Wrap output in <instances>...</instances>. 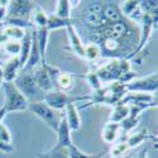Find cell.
<instances>
[{"instance_id":"1","label":"cell","mask_w":158,"mask_h":158,"mask_svg":"<svg viewBox=\"0 0 158 158\" xmlns=\"http://www.w3.org/2000/svg\"><path fill=\"white\" fill-rule=\"evenodd\" d=\"M35 4L29 0H13L9 2L6 8V14L4 19V24L18 27L20 29H32V15Z\"/></svg>"},{"instance_id":"2","label":"cell","mask_w":158,"mask_h":158,"mask_svg":"<svg viewBox=\"0 0 158 158\" xmlns=\"http://www.w3.org/2000/svg\"><path fill=\"white\" fill-rule=\"evenodd\" d=\"M94 69L101 84H105V82L119 81L125 73L131 71V64L130 61L125 58H113L109 60L108 63L100 64L99 67H94Z\"/></svg>"},{"instance_id":"3","label":"cell","mask_w":158,"mask_h":158,"mask_svg":"<svg viewBox=\"0 0 158 158\" xmlns=\"http://www.w3.org/2000/svg\"><path fill=\"white\" fill-rule=\"evenodd\" d=\"M4 94H5V100L3 106L0 108L4 114H9L13 111H24L28 110L29 101L24 98V95L18 90V87L14 85V82H2Z\"/></svg>"},{"instance_id":"4","label":"cell","mask_w":158,"mask_h":158,"mask_svg":"<svg viewBox=\"0 0 158 158\" xmlns=\"http://www.w3.org/2000/svg\"><path fill=\"white\" fill-rule=\"evenodd\" d=\"M87 100H89V95L72 96L69 93H63V91H58V90H52L49 93H46L42 98V101L46 102L49 108H52L56 111L64 110L70 104L82 102Z\"/></svg>"},{"instance_id":"5","label":"cell","mask_w":158,"mask_h":158,"mask_svg":"<svg viewBox=\"0 0 158 158\" xmlns=\"http://www.w3.org/2000/svg\"><path fill=\"white\" fill-rule=\"evenodd\" d=\"M28 110L32 114H34L37 118H39L42 122H44V124L48 128H51L56 133L62 114L60 115L58 111H56V110H53L52 108H49L48 105L46 102H43L42 100L31 102L29 106H28Z\"/></svg>"},{"instance_id":"6","label":"cell","mask_w":158,"mask_h":158,"mask_svg":"<svg viewBox=\"0 0 158 158\" xmlns=\"http://www.w3.org/2000/svg\"><path fill=\"white\" fill-rule=\"evenodd\" d=\"M127 93H142V94H157L158 75L153 72L144 77H135L134 80L125 84Z\"/></svg>"},{"instance_id":"7","label":"cell","mask_w":158,"mask_h":158,"mask_svg":"<svg viewBox=\"0 0 158 158\" xmlns=\"http://www.w3.org/2000/svg\"><path fill=\"white\" fill-rule=\"evenodd\" d=\"M14 85L18 87V90L24 95V98L31 102H34V98L39 96V94L43 93L38 89V86L34 82V78L32 72H23L19 71V73L17 75L15 80H14Z\"/></svg>"},{"instance_id":"8","label":"cell","mask_w":158,"mask_h":158,"mask_svg":"<svg viewBox=\"0 0 158 158\" xmlns=\"http://www.w3.org/2000/svg\"><path fill=\"white\" fill-rule=\"evenodd\" d=\"M34 82L38 86V89L43 93H49L55 90V81L49 73V64L48 63H41L35 70L32 71Z\"/></svg>"},{"instance_id":"9","label":"cell","mask_w":158,"mask_h":158,"mask_svg":"<svg viewBox=\"0 0 158 158\" xmlns=\"http://www.w3.org/2000/svg\"><path fill=\"white\" fill-rule=\"evenodd\" d=\"M157 94H142V93H128L119 104L122 105H139L146 109L157 108Z\"/></svg>"},{"instance_id":"10","label":"cell","mask_w":158,"mask_h":158,"mask_svg":"<svg viewBox=\"0 0 158 158\" xmlns=\"http://www.w3.org/2000/svg\"><path fill=\"white\" fill-rule=\"evenodd\" d=\"M144 110H147V109L143 106H139V105H129V114L120 123V128L124 134H129L131 130L135 129L142 116V113Z\"/></svg>"},{"instance_id":"11","label":"cell","mask_w":158,"mask_h":158,"mask_svg":"<svg viewBox=\"0 0 158 158\" xmlns=\"http://www.w3.org/2000/svg\"><path fill=\"white\" fill-rule=\"evenodd\" d=\"M125 143L128 144L129 149H133L135 147H138L139 144H143L146 140H152L153 144L156 146L157 144V135L153 133H149V131L144 128L139 131H135V133H131L129 135H127V139H124Z\"/></svg>"},{"instance_id":"12","label":"cell","mask_w":158,"mask_h":158,"mask_svg":"<svg viewBox=\"0 0 158 158\" xmlns=\"http://www.w3.org/2000/svg\"><path fill=\"white\" fill-rule=\"evenodd\" d=\"M3 69V82H14L17 75L20 71V63L18 56L10 57L2 64Z\"/></svg>"},{"instance_id":"13","label":"cell","mask_w":158,"mask_h":158,"mask_svg":"<svg viewBox=\"0 0 158 158\" xmlns=\"http://www.w3.org/2000/svg\"><path fill=\"white\" fill-rule=\"evenodd\" d=\"M66 33H67V38H69V43H70V49L72 51V53L80 58H84V49H85V44L82 43L80 35H78L75 25H70V27L66 28Z\"/></svg>"},{"instance_id":"14","label":"cell","mask_w":158,"mask_h":158,"mask_svg":"<svg viewBox=\"0 0 158 158\" xmlns=\"http://www.w3.org/2000/svg\"><path fill=\"white\" fill-rule=\"evenodd\" d=\"M56 134H57V142H56L57 146H60V147H64V148H69L71 144H72L71 130H70V128H69L67 122H66L64 114L61 115L60 124H58V128H57V130H56Z\"/></svg>"},{"instance_id":"15","label":"cell","mask_w":158,"mask_h":158,"mask_svg":"<svg viewBox=\"0 0 158 158\" xmlns=\"http://www.w3.org/2000/svg\"><path fill=\"white\" fill-rule=\"evenodd\" d=\"M76 77H77V75H75L72 72H67V71L61 70V72L56 77L55 90L63 91V93H69V91H71L73 89V84H75Z\"/></svg>"},{"instance_id":"16","label":"cell","mask_w":158,"mask_h":158,"mask_svg":"<svg viewBox=\"0 0 158 158\" xmlns=\"http://www.w3.org/2000/svg\"><path fill=\"white\" fill-rule=\"evenodd\" d=\"M64 118H66V122L69 124V128L71 131H76V130H80L81 128V116L80 113H78L77 109V105L76 104H70L67 108L64 109Z\"/></svg>"},{"instance_id":"17","label":"cell","mask_w":158,"mask_h":158,"mask_svg":"<svg viewBox=\"0 0 158 158\" xmlns=\"http://www.w3.org/2000/svg\"><path fill=\"white\" fill-rule=\"evenodd\" d=\"M32 29H25V33H24V37L20 41V52H19V63H20V70L25 66L28 61V57H29V53H31V48H32Z\"/></svg>"},{"instance_id":"18","label":"cell","mask_w":158,"mask_h":158,"mask_svg":"<svg viewBox=\"0 0 158 158\" xmlns=\"http://www.w3.org/2000/svg\"><path fill=\"white\" fill-rule=\"evenodd\" d=\"M120 124L119 123H111V122H108L106 124L104 125L102 130H101V138L105 143L108 144H114L115 140L119 137V133H120Z\"/></svg>"},{"instance_id":"19","label":"cell","mask_w":158,"mask_h":158,"mask_svg":"<svg viewBox=\"0 0 158 158\" xmlns=\"http://www.w3.org/2000/svg\"><path fill=\"white\" fill-rule=\"evenodd\" d=\"M76 19L75 18H70V19H63V18H58L55 14H48V19H47V29L48 32L56 31V29H61V28H67L70 25H75Z\"/></svg>"},{"instance_id":"20","label":"cell","mask_w":158,"mask_h":158,"mask_svg":"<svg viewBox=\"0 0 158 158\" xmlns=\"http://www.w3.org/2000/svg\"><path fill=\"white\" fill-rule=\"evenodd\" d=\"M2 33L3 35L8 39H13V41H22L25 29H20L18 27H13V25H6V24H2Z\"/></svg>"},{"instance_id":"21","label":"cell","mask_w":158,"mask_h":158,"mask_svg":"<svg viewBox=\"0 0 158 158\" xmlns=\"http://www.w3.org/2000/svg\"><path fill=\"white\" fill-rule=\"evenodd\" d=\"M37 158H70L69 157V148L60 147L55 144L53 148H51L46 153H35L34 154Z\"/></svg>"},{"instance_id":"22","label":"cell","mask_w":158,"mask_h":158,"mask_svg":"<svg viewBox=\"0 0 158 158\" xmlns=\"http://www.w3.org/2000/svg\"><path fill=\"white\" fill-rule=\"evenodd\" d=\"M129 114V105H122V104H118L114 106L113 113L109 116V122L111 123H122L125 118Z\"/></svg>"},{"instance_id":"23","label":"cell","mask_w":158,"mask_h":158,"mask_svg":"<svg viewBox=\"0 0 158 158\" xmlns=\"http://www.w3.org/2000/svg\"><path fill=\"white\" fill-rule=\"evenodd\" d=\"M101 57V51L99 48L98 44L94 43H87L85 44V49H84V60H86L87 62H96L99 58Z\"/></svg>"},{"instance_id":"24","label":"cell","mask_w":158,"mask_h":158,"mask_svg":"<svg viewBox=\"0 0 158 158\" xmlns=\"http://www.w3.org/2000/svg\"><path fill=\"white\" fill-rule=\"evenodd\" d=\"M71 4L70 0H60L57 2L56 5V10L53 14L58 18H63V19H70L71 18Z\"/></svg>"},{"instance_id":"25","label":"cell","mask_w":158,"mask_h":158,"mask_svg":"<svg viewBox=\"0 0 158 158\" xmlns=\"http://www.w3.org/2000/svg\"><path fill=\"white\" fill-rule=\"evenodd\" d=\"M105 154V152H100V153H96V154H89V153H85L82 152L77 146L72 143L71 146L69 147V157L70 158H101L102 156Z\"/></svg>"},{"instance_id":"26","label":"cell","mask_w":158,"mask_h":158,"mask_svg":"<svg viewBox=\"0 0 158 158\" xmlns=\"http://www.w3.org/2000/svg\"><path fill=\"white\" fill-rule=\"evenodd\" d=\"M78 77H81V78H84V80H86V82L90 85V87L93 89V91L99 90L100 87H102V84H101V81L99 80V77H98L96 71H95L94 67H91L87 73H85V75H82V76H78Z\"/></svg>"},{"instance_id":"27","label":"cell","mask_w":158,"mask_h":158,"mask_svg":"<svg viewBox=\"0 0 158 158\" xmlns=\"http://www.w3.org/2000/svg\"><path fill=\"white\" fill-rule=\"evenodd\" d=\"M129 147L128 144L125 143V140H122L120 143H116V144H113L109 153L111 156V158H124L125 154L129 152Z\"/></svg>"},{"instance_id":"28","label":"cell","mask_w":158,"mask_h":158,"mask_svg":"<svg viewBox=\"0 0 158 158\" xmlns=\"http://www.w3.org/2000/svg\"><path fill=\"white\" fill-rule=\"evenodd\" d=\"M3 48L6 53L11 55V57L19 56L20 52V41H13V39H9L5 43H3Z\"/></svg>"},{"instance_id":"29","label":"cell","mask_w":158,"mask_h":158,"mask_svg":"<svg viewBox=\"0 0 158 158\" xmlns=\"http://www.w3.org/2000/svg\"><path fill=\"white\" fill-rule=\"evenodd\" d=\"M0 139H2L4 143H6V144H13L10 130H9V128H8L5 124H3V123H0Z\"/></svg>"},{"instance_id":"30","label":"cell","mask_w":158,"mask_h":158,"mask_svg":"<svg viewBox=\"0 0 158 158\" xmlns=\"http://www.w3.org/2000/svg\"><path fill=\"white\" fill-rule=\"evenodd\" d=\"M0 151L10 154V153L14 152V147H13V144H6V143H4L2 139H0Z\"/></svg>"},{"instance_id":"31","label":"cell","mask_w":158,"mask_h":158,"mask_svg":"<svg viewBox=\"0 0 158 158\" xmlns=\"http://www.w3.org/2000/svg\"><path fill=\"white\" fill-rule=\"evenodd\" d=\"M147 153H148V147L144 146L137 154H134V157H131V158H148L147 157Z\"/></svg>"},{"instance_id":"32","label":"cell","mask_w":158,"mask_h":158,"mask_svg":"<svg viewBox=\"0 0 158 158\" xmlns=\"http://www.w3.org/2000/svg\"><path fill=\"white\" fill-rule=\"evenodd\" d=\"M3 82V69H2V64H0V84Z\"/></svg>"},{"instance_id":"33","label":"cell","mask_w":158,"mask_h":158,"mask_svg":"<svg viewBox=\"0 0 158 158\" xmlns=\"http://www.w3.org/2000/svg\"><path fill=\"white\" fill-rule=\"evenodd\" d=\"M124 158H125V157H124Z\"/></svg>"}]
</instances>
